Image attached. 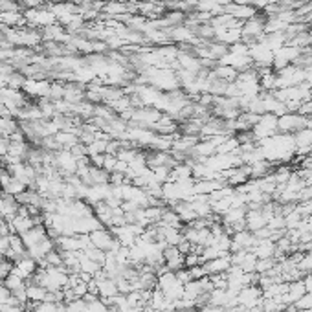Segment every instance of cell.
<instances>
[{
	"label": "cell",
	"instance_id": "9a60e30c",
	"mask_svg": "<svg viewBox=\"0 0 312 312\" xmlns=\"http://www.w3.org/2000/svg\"><path fill=\"white\" fill-rule=\"evenodd\" d=\"M85 312H110V311H108L107 303H103V300L99 298V300H96V301H90V303H86Z\"/></svg>",
	"mask_w": 312,
	"mask_h": 312
},
{
	"label": "cell",
	"instance_id": "603a6c76",
	"mask_svg": "<svg viewBox=\"0 0 312 312\" xmlns=\"http://www.w3.org/2000/svg\"><path fill=\"white\" fill-rule=\"evenodd\" d=\"M2 283H4V278H2V276H0V285H2Z\"/></svg>",
	"mask_w": 312,
	"mask_h": 312
},
{
	"label": "cell",
	"instance_id": "7402d4cb",
	"mask_svg": "<svg viewBox=\"0 0 312 312\" xmlns=\"http://www.w3.org/2000/svg\"><path fill=\"white\" fill-rule=\"evenodd\" d=\"M4 195H6V193H4V189H2V187H0V199H2V197H4Z\"/></svg>",
	"mask_w": 312,
	"mask_h": 312
},
{
	"label": "cell",
	"instance_id": "5b68a950",
	"mask_svg": "<svg viewBox=\"0 0 312 312\" xmlns=\"http://www.w3.org/2000/svg\"><path fill=\"white\" fill-rule=\"evenodd\" d=\"M0 187L4 189V193L11 195V197H18V195H22L24 191L28 189L26 184H22L18 178H15L13 175H9L6 169H4V173H2V176H0Z\"/></svg>",
	"mask_w": 312,
	"mask_h": 312
},
{
	"label": "cell",
	"instance_id": "8fae6325",
	"mask_svg": "<svg viewBox=\"0 0 312 312\" xmlns=\"http://www.w3.org/2000/svg\"><path fill=\"white\" fill-rule=\"evenodd\" d=\"M103 11L107 15H112V17H121L129 11V6L125 2H119V0H110L107 4H103Z\"/></svg>",
	"mask_w": 312,
	"mask_h": 312
},
{
	"label": "cell",
	"instance_id": "d6986e66",
	"mask_svg": "<svg viewBox=\"0 0 312 312\" xmlns=\"http://www.w3.org/2000/svg\"><path fill=\"white\" fill-rule=\"evenodd\" d=\"M46 0H22V4L29 9H37L39 6H42Z\"/></svg>",
	"mask_w": 312,
	"mask_h": 312
},
{
	"label": "cell",
	"instance_id": "44dd1931",
	"mask_svg": "<svg viewBox=\"0 0 312 312\" xmlns=\"http://www.w3.org/2000/svg\"><path fill=\"white\" fill-rule=\"evenodd\" d=\"M200 312H222V311L217 305H211V303H208V305H206Z\"/></svg>",
	"mask_w": 312,
	"mask_h": 312
},
{
	"label": "cell",
	"instance_id": "3957f363",
	"mask_svg": "<svg viewBox=\"0 0 312 312\" xmlns=\"http://www.w3.org/2000/svg\"><path fill=\"white\" fill-rule=\"evenodd\" d=\"M88 237H90L92 246H96V248L103 250V252H116V250L121 246V244L116 241V237L110 233V230L99 228V230H94Z\"/></svg>",
	"mask_w": 312,
	"mask_h": 312
},
{
	"label": "cell",
	"instance_id": "52a82bcc",
	"mask_svg": "<svg viewBox=\"0 0 312 312\" xmlns=\"http://www.w3.org/2000/svg\"><path fill=\"white\" fill-rule=\"evenodd\" d=\"M204 270L208 276H213V274H226L232 267V254L230 256H224V257H217V259H211V261H206L204 265Z\"/></svg>",
	"mask_w": 312,
	"mask_h": 312
},
{
	"label": "cell",
	"instance_id": "2e32d148",
	"mask_svg": "<svg viewBox=\"0 0 312 312\" xmlns=\"http://www.w3.org/2000/svg\"><path fill=\"white\" fill-rule=\"evenodd\" d=\"M116 165H118V156H116V154H107V153H105L103 169L107 171V173H114V171H116Z\"/></svg>",
	"mask_w": 312,
	"mask_h": 312
},
{
	"label": "cell",
	"instance_id": "4fadbf2b",
	"mask_svg": "<svg viewBox=\"0 0 312 312\" xmlns=\"http://www.w3.org/2000/svg\"><path fill=\"white\" fill-rule=\"evenodd\" d=\"M4 287H6L7 290H9V292H15V290H18V289H24V287H26V279H22V278H18L17 274H13V272H9L6 276V278H4Z\"/></svg>",
	"mask_w": 312,
	"mask_h": 312
},
{
	"label": "cell",
	"instance_id": "277c9868",
	"mask_svg": "<svg viewBox=\"0 0 312 312\" xmlns=\"http://www.w3.org/2000/svg\"><path fill=\"white\" fill-rule=\"evenodd\" d=\"M24 20L29 24H33V26H51L53 20H55V15L51 13V9H28V11L24 13Z\"/></svg>",
	"mask_w": 312,
	"mask_h": 312
},
{
	"label": "cell",
	"instance_id": "ba28073f",
	"mask_svg": "<svg viewBox=\"0 0 312 312\" xmlns=\"http://www.w3.org/2000/svg\"><path fill=\"white\" fill-rule=\"evenodd\" d=\"M246 228H248L250 232L252 233H256V232H259V230H263L265 226H268V219L267 217V213L265 211H257V210H252V211H248L246 213Z\"/></svg>",
	"mask_w": 312,
	"mask_h": 312
},
{
	"label": "cell",
	"instance_id": "30bf717a",
	"mask_svg": "<svg viewBox=\"0 0 312 312\" xmlns=\"http://www.w3.org/2000/svg\"><path fill=\"white\" fill-rule=\"evenodd\" d=\"M55 140H57V143H59V147L66 149V151H70V149L75 147V145L79 143V136L70 131H59L55 134Z\"/></svg>",
	"mask_w": 312,
	"mask_h": 312
},
{
	"label": "cell",
	"instance_id": "ac0fdd59",
	"mask_svg": "<svg viewBox=\"0 0 312 312\" xmlns=\"http://www.w3.org/2000/svg\"><path fill=\"white\" fill-rule=\"evenodd\" d=\"M7 147H9V140L4 136H0V160L7 154Z\"/></svg>",
	"mask_w": 312,
	"mask_h": 312
},
{
	"label": "cell",
	"instance_id": "6da1fadb",
	"mask_svg": "<svg viewBox=\"0 0 312 312\" xmlns=\"http://www.w3.org/2000/svg\"><path fill=\"white\" fill-rule=\"evenodd\" d=\"M278 116L274 114H261L259 116V121L256 123V127L252 129V134L256 138V142H261V140H267V138L278 134Z\"/></svg>",
	"mask_w": 312,
	"mask_h": 312
},
{
	"label": "cell",
	"instance_id": "9c48e42d",
	"mask_svg": "<svg viewBox=\"0 0 312 312\" xmlns=\"http://www.w3.org/2000/svg\"><path fill=\"white\" fill-rule=\"evenodd\" d=\"M24 92L29 96H39V97H50V88L51 85L48 81H37V79H28L24 81L22 85Z\"/></svg>",
	"mask_w": 312,
	"mask_h": 312
},
{
	"label": "cell",
	"instance_id": "ffe728a7",
	"mask_svg": "<svg viewBox=\"0 0 312 312\" xmlns=\"http://www.w3.org/2000/svg\"><path fill=\"white\" fill-rule=\"evenodd\" d=\"M7 248H9V239H7V237H0V256H4Z\"/></svg>",
	"mask_w": 312,
	"mask_h": 312
},
{
	"label": "cell",
	"instance_id": "5bb4252c",
	"mask_svg": "<svg viewBox=\"0 0 312 312\" xmlns=\"http://www.w3.org/2000/svg\"><path fill=\"white\" fill-rule=\"evenodd\" d=\"M309 309H312V294L305 292L300 300L296 301V311H309Z\"/></svg>",
	"mask_w": 312,
	"mask_h": 312
},
{
	"label": "cell",
	"instance_id": "7a4b0ae2",
	"mask_svg": "<svg viewBox=\"0 0 312 312\" xmlns=\"http://www.w3.org/2000/svg\"><path fill=\"white\" fill-rule=\"evenodd\" d=\"M55 169L61 173V176L66 180L68 176H74L75 171H77V158L74 154L66 151V149H61L55 153Z\"/></svg>",
	"mask_w": 312,
	"mask_h": 312
},
{
	"label": "cell",
	"instance_id": "7c38bea8",
	"mask_svg": "<svg viewBox=\"0 0 312 312\" xmlns=\"http://www.w3.org/2000/svg\"><path fill=\"white\" fill-rule=\"evenodd\" d=\"M26 294H28V301H46V296H48V290L40 285L29 283L26 285Z\"/></svg>",
	"mask_w": 312,
	"mask_h": 312
},
{
	"label": "cell",
	"instance_id": "8992f818",
	"mask_svg": "<svg viewBox=\"0 0 312 312\" xmlns=\"http://www.w3.org/2000/svg\"><path fill=\"white\" fill-rule=\"evenodd\" d=\"M18 210H20V204H18V200L15 197L4 195L0 199V219H6V221L11 222L13 217L18 213Z\"/></svg>",
	"mask_w": 312,
	"mask_h": 312
},
{
	"label": "cell",
	"instance_id": "e0dca14e",
	"mask_svg": "<svg viewBox=\"0 0 312 312\" xmlns=\"http://www.w3.org/2000/svg\"><path fill=\"white\" fill-rule=\"evenodd\" d=\"M9 298H11V292H9V290L4 287V285H0V309L6 305Z\"/></svg>",
	"mask_w": 312,
	"mask_h": 312
}]
</instances>
